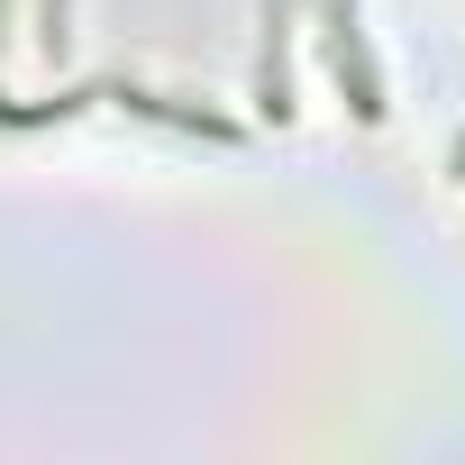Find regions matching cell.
<instances>
[{
	"mask_svg": "<svg viewBox=\"0 0 465 465\" xmlns=\"http://www.w3.org/2000/svg\"><path fill=\"white\" fill-rule=\"evenodd\" d=\"M329 64H338V83L356 92V119H383V83H374V64H365V37H356V0L329 10Z\"/></svg>",
	"mask_w": 465,
	"mask_h": 465,
	"instance_id": "6da1fadb",
	"label": "cell"
}]
</instances>
